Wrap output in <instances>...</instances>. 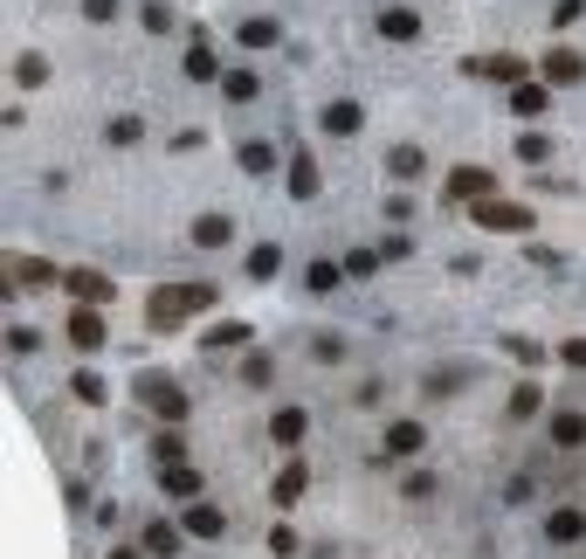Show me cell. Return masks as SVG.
Returning a JSON list of instances; mask_svg holds the SVG:
<instances>
[{
    "label": "cell",
    "instance_id": "36",
    "mask_svg": "<svg viewBox=\"0 0 586 559\" xmlns=\"http://www.w3.org/2000/svg\"><path fill=\"white\" fill-rule=\"evenodd\" d=\"M269 553H277V559H297V553H304V539H297L290 525H277V532H269Z\"/></svg>",
    "mask_w": 586,
    "mask_h": 559
},
{
    "label": "cell",
    "instance_id": "17",
    "mask_svg": "<svg viewBox=\"0 0 586 559\" xmlns=\"http://www.w3.org/2000/svg\"><path fill=\"white\" fill-rule=\"evenodd\" d=\"M552 442H559V449H586V415H572V407H559V415H552Z\"/></svg>",
    "mask_w": 586,
    "mask_h": 559
},
{
    "label": "cell",
    "instance_id": "4",
    "mask_svg": "<svg viewBox=\"0 0 586 559\" xmlns=\"http://www.w3.org/2000/svg\"><path fill=\"white\" fill-rule=\"evenodd\" d=\"M490 166H455L448 173V186H442V201L448 207H476V201H490Z\"/></svg>",
    "mask_w": 586,
    "mask_h": 559
},
{
    "label": "cell",
    "instance_id": "32",
    "mask_svg": "<svg viewBox=\"0 0 586 559\" xmlns=\"http://www.w3.org/2000/svg\"><path fill=\"white\" fill-rule=\"evenodd\" d=\"M539 407H545V394L531 387V380H525V387H518V394H510V421H531V415H539Z\"/></svg>",
    "mask_w": 586,
    "mask_h": 559
},
{
    "label": "cell",
    "instance_id": "33",
    "mask_svg": "<svg viewBox=\"0 0 586 559\" xmlns=\"http://www.w3.org/2000/svg\"><path fill=\"white\" fill-rule=\"evenodd\" d=\"M104 139H110V145H139V139H145V124H139V118H110V124H104Z\"/></svg>",
    "mask_w": 586,
    "mask_h": 559
},
{
    "label": "cell",
    "instance_id": "6",
    "mask_svg": "<svg viewBox=\"0 0 586 559\" xmlns=\"http://www.w3.org/2000/svg\"><path fill=\"white\" fill-rule=\"evenodd\" d=\"M180 525H186V539H221V532H228V512L207 504V497H194V504H180Z\"/></svg>",
    "mask_w": 586,
    "mask_h": 559
},
{
    "label": "cell",
    "instance_id": "30",
    "mask_svg": "<svg viewBox=\"0 0 586 559\" xmlns=\"http://www.w3.org/2000/svg\"><path fill=\"white\" fill-rule=\"evenodd\" d=\"M304 283H310V290H318V297H324V290H339V283H345V263H331V256H318V263L304 269Z\"/></svg>",
    "mask_w": 586,
    "mask_h": 559
},
{
    "label": "cell",
    "instance_id": "7",
    "mask_svg": "<svg viewBox=\"0 0 586 559\" xmlns=\"http://www.w3.org/2000/svg\"><path fill=\"white\" fill-rule=\"evenodd\" d=\"M139 545H145L152 559H180V545H186V525H173V518H152Z\"/></svg>",
    "mask_w": 586,
    "mask_h": 559
},
{
    "label": "cell",
    "instance_id": "1",
    "mask_svg": "<svg viewBox=\"0 0 586 559\" xmlns=\"http://www.w3.org/2000/svg\"><path fill=\"white\" fill-rule=\"evenodd\" d=\"M215 304V283H159L152 304H145V325L152 332H173L180 318H194V311Z\"/></svg>",
    "mask_w": 586,
    "mask_h": 559
},
{
    "label": "cell",
    "instance_id": "24",
    "mask_svg": "<svg viewBox=\"0 0 586 559\" xmlns=\"http://www.w3.org/2000/svg\"><path fill=\"white\" fill-rule=\"evenodd\" d=\"M186 77H194V83H221L228 69L215 62V48H207V42H194V48H186Z\"/></svg>",
    "mask_w": 586,
    "mask_h": 559
},
{
    "label": "cell",
    "instance_id": "2",
    "mask_svg": "<svg viewBox=\"0 0 586 559\" xmlns=\"http://www.w3.org/2000/svg\"><path fill=\"white\" fill-rule=\"evenodd\" d=\"M131 394H139L159 421H186V407H194V401H186V387H180V380H166V373H139V387H131Z\"/></svg>",
    "mask_w": 586,
    "mask_h": 559
},
{
    "label": "cell",
    "instance_id": "31",
    "mask_svg": "<svg viewBox=\"0 0 586 559\" xmlns=\"http://www.w3.org/2000/svg\"><path fill=\"white\" fill-rule=\"evenodd\" d=\"M69 394H77V401H83V407H104V401H110V387H104V380H97V373H90V366H83V373H77V380H69Z\"/></svg>",
    "mask_w": 586,
    "mask_h": 559
},
{
    "label": "cell",
    "instance_id": "26",
    "mask_svg": "<svg viewBox=\"0 0 586 559\" xmlns=\"http://www.w3.org/2000/svg\"><path fill=\"white\" fill-rule=\"evenodd\" d=\"M256 90H263L256 69H228V77H221V97H228V104H256Z\"/></svg>",
    "mask_w": 586,
    "mask_h": 559
},
{
    "label": "cell",
    "instance_id": "21",
    "mask_svg": "<svg viewBox=\"0 0 586 559\" xmlns=\"http://www.w3.org/2000/svg\"><path fill=\"white\" fill-rule=\"evenodd\" d=\"M386 173H393V180H421V173H428V153H421V145H393V153H386Z\"/></svg>",
    "mask_w": 586,
    "mask_h": 559
},
{
    "label": "cell",
    "instance_id": "37",
    "mask_svg": "<svg viewBox=\"0 0 586 559\" xmlns=\"http://www.w3.org/2000/svg\"><path fill=\"white\" fill-rule=\"evenodd\" d=\"M145 28H152V35H173V7H166V0H145Z\"/></svg>",
    "mask_w": 586,
    "mask_h": 559
},
{
    "label": "cell",
    "instance_id": "27",
    "mask_svg": "<svg viewBox=\"0 0 586 559\" xmlns=\"http://www.w3.org/2000/svg\"><path fill=\"white\" fill-rule=\"evenodd\" d=\"M152 456H159V469H166V463H186V442H180V421H166V428L152 435Z\"/></svg>",
    "mask_w": 586,
    "mask_h": 559
},
{
    "label": "cell",
    "instance_id": "9",
    "mask_svg": "<svg viewBox=\"0 0 586 559\" xmlns=\"http://www.w3.org/2000/svg\"><path fill=\"white\" fill-rule=\"evenodd\" d=\"M304 435H310V415H304V407H277V415H269V442H277V449H297Z\"/></svg>",
    "mask_w": 586,
    "mask_h": 559
},
{
    "label": "cell",
    "instance_id": "29",
    "mask_svg": "<svg viewBox=\"0 0 586 559\" xmlns=\"http://www.w3.org/2000/svg\"><path fill=\"white\" fill-rule=\"evenodd\" d=\"M290 194L297 201H318V166H310V153L290 159Z\"/></svg>",
    "mask_w": 586,
    "mask_h": 559
},
{
    "label": "cell",
    "instance_id": "40",
    "mask_svg": "<svg viewBox=\"0 0 586 559\" xmlns=\"http://www.w3.org/2000/svg\"><path fill=\"white\" fill-rule=\"evenodd\" d=\"M21 83H28V90H35V83H48V62L42 56H21Z\"/></svg>",
    "mask_w": 586,
    "mask_h": 559
},
{
    "label": "cell",
    "instance_id": "16",
    "mask_svg": "<svg viewBox=\"0 0 586 559\" xmlns=\"http://www.w3.org/2000/svg\"><path fill=\"white\" fill-rule=\"evenodd\" d=\"M62 283H69V297H83V304H104L110 297V277H97V269H62Z\"/></svg>",
    "mask_w": 586,
    "mask_h": 559
},
{
    "label": "cell",
    "instance_id": "23",
    "mask_svg": "<svg viewBox=\"0 0 586 559\" xmlns=\"http://www.w3.org/2000/svg\"><path fill=\"white\" fill-rule=\"evenodd\" d=\"M235 159H242V173H256V180L277 173V145H263V139H242V145H235Z\"/></svg>",
    "mask_w": 586,
    "mask_h": 559
},
{
    "label": "cell",
    "instance_id": "13",
    "mask_svg": "<svg viewBox=\"0 0 586 559\" xmlns=\"http://www.w3.org/2000/svg\"><path fill=\"white\" fill-rule=\"evenodd\" d=\"M248 339H256V332H248L242 318H221V325H207V332H201V345H207V353H228V345H235V353H242Z\"/></svg>",
    "mask_w": 586,
    "mask_h": 559
},
{
    "label": "cell",
    "instance_id": "41",
    "mask_svg": "<svg viewBox=\"0 0 586 559\" xmlns=\"http://www.w3.org/2000/svg\"><path fill=\"white\" fill-rule=\"evenodd\" d=\"M559 359H566L572 373H586V339H566V345H559Z\"/></svg>",
    "mask_w": 586,
    "mask_h": 559
},
{
    "label": "cell",
    "instance_id": "3",
    "mask_svg": "<svg viewBox=\"0 0 586 559\" xmlns=\"http://www.w3.org/2000/svg\"><path fill=\"white\" fill-rule=\"evenodd\" d=\"M469 221H476L483 235H531V207L525 201H497V194L469 207Z\"/></svg>",
    "mask_w": 586,
    "mask_h": 559
},
{
    "label": "cell",
    "instance_id": "22",
    "mask_svg": "<svg viewBox=\"0 0 586 559\" xmlns=\"http://www.w3.org/2000/svg\"><path fill=\"white\" fill-rule=\"evenodd\" d=\"M380 35H386V42H414V35H421V15H414V7H386V15H380Z\"/></svg>",
    "mask_w": 586,
    "mask_h": 559
},
{
    "label": "cell",
    "instance_id": "34",
    "mask_svg": "<svg viewBox=\"0 0 586 559\" xmlns=\"http://www.w3.org/2000/svg\"><path fill=\"white\" fill-rule=\"evenodd\" d=\"M380 269V248H345V277H372Z\"/></svg>",
    "mask_w": 586,
    "mask_h": 559
},
{
    "label": "cell",
    "instance_id": "14",
    "mask_svg": "<svg viewBox=\"0 0 586 559\" xmlns=\"http://www.w3.org/2000/svg\"><path fill=\"white\" fill-rule=\"evenodd\" d=\"M304 483H310V469H304V463H283V469H277V483H269V504H283V512H290L297 497H304Z\"/></svg>",
    "mask_w": 586,
    "mask_h": 559
},
{
    "label": "cell",
    "instance_id": "8",
    "mask_svg": "<svg viewBox=\"0 0 586 559\" xmlns=\"http://www.w3.org/2000/svg\"><path fill=\"white\" fill-rule=\"evenodd\" d=\"M159 490H166L173 504H194V497H201V469L194 463H166L159 469Z\"/></svg>",
    "mask_w": 586,
    "mask_h": 559
},
{
    "label": "cell",
    "instance_id": "38",
    "mask_svg": "<svg viewBox=\"0 0 586 559\" xmlns=\"http://www.w3.org/2000/svg\"><path fill=\"white\" fill-rule=\"evenodd\" d=\"M586 15V0H552V28H572Z\"/></svg>",
    "mask_w": 586,
    "mask_h": 559
},
{
    "label": "cell",
    "instance_id": "28",
    "mask_svg": "<svg viewBox=\"0 0 586 559\" xmlns=\"http://www.w3.org/2000/svg\"><path fill=\"white\" fill-rule=\"evenodd\" d=\"M235 42H242V48H277V21H269V15L242 21V28H235Z\"/></svg>",
    "mask_w": 586,
    "mask_h": 559
},
{
    "label": "cell",
    "instance_id": "18",
    "mask_svg": "<svg viewBox=\"0 0 586 559\" xmlns=\"http://www.w3.org/2000/svg\"><path fill=\"white\" fill-rule=\"evenodd\" d=\"M235 242V221L228 215H201L194 221V248H228Z\"/></svg>",
    "mask_w": 586,
    "mask_h": 559
},
{
    "label": "cell",
    "instance_id": "5",
    "mask_svg": "<svg viewBox=\"0 0 586 559\" xmlns=\"http://www.w3.org/2000/svg\"><path fill=\"white\" fill-rule=\"evenodd\" d=\"M421 449H428V428H421V421H386V435H380L386 463H407V456H421Z\"/></svg>",
    "mask_w": 586,
    "mask_h": 559
},
{
    "label": "cell",
    "instance_id": "10",
    "mask_svg": "<svg viewBox=\"0 0 586 559\" xmlns=\"http://www.w3.org/2000/svg\"><path fill=\"white\" fill-rule=\"evenodd\" d=\"M539 69H545V83H566V90H572V83H586V56H580V48H552Z\"/></svg>",
    "mask_w": 586,
    "mask_h": 559
},
{
    "label": "cell",
    "instance_id": "12",
    "mask_svg": "<svg viewBox=\"0 0 586 559\" xmlns=\"http://www.w3.org/2000/svg\"><path fill=\"white\" fill-rule=\"evenodd\" d=\"M545 539H552V545H580V539H586V512H572V504H559V512L545 518Z\"/></svg>",
    "mask_w": 586,
    "mask_h": 559
},
{
    "label": "cell",
    "instance_id": "20",
    "mask_svg": "<svg viewBox=\"0 0 586 559\" xmlns=\"http://www.w3.org/2000/svg\"><path fill=\"white\" fill-rule=\"evenodd\" d=\"M277 269H283V248H277V242H263V248H248L242 277H248V283H269V277H277Z\"/></svg>",
    "mask_w": 586,
    "mask_h": 559
},
{
    "label": "cell",
    "instance_id": "15",
    "mask_svg": "<svg viewBox=\"0 0 586 559\" xmlns=\"http://www.w3.org/2000/svg\"><path fill=\"white\" fill-rule=\"evenodd\" d=\"M359 124H366V111H359L352 97H339V104H324V132H331V139H352Z\"/></svg>",
    "mask_w": 586,
    "mask_h": 559
},
{
    "label": "cell",
    "instance_id": "44",
    "mask_svg": "<svg viewBox=\"0 0 586 559\" xmlns=\"http://www.w3.org/2000/svg\"><path fill=\"white\" fill-rule=\"evenodd\" d=\"M110 559H145V545H118V553H110Z\"/></svg>",
    "mask_w": 586,
    "mask_h": 559
},
{
    "label": "cell",
    "instance_id": "43",
    "mask_svg": "<svg viewBox=\"0 0 586 559\" xmlns=\"http://www.w3.org/2000/svg\"><path fill=\"white\" fill-rule=\"evenodd\" d=\"M83 15L90 21H118V0H83Z\"/></svg>",
    "mask_w": 586,
    "mask_h": 559
},
{
    "label": "cell",
    "instance_id": "39",
    "mask_svg": "<svg viewBox=\"0 0 586 559\" xmlns=\"http://www.w3.org/2000/svg\"><path fill=\"white\" fill-rule=\"evenodd\" d=\"M242 380H248V387H269V359H263V353H248V366H242Z\"/></svg>",
    "mask_w": 586,
    "mask_h": 559
},
{
    "label": "cell",
    "instance_id": "25",
    "mask_svg": "<svg viewBox=\"0 0 586 559\" xmlns=\"http://www.w3.org/2000/svg\"><path fill=\"white\" fill-rule=\"evenodd\" d=\"M510 118H545V90L539 83H510Z\"/></svg>",
    "mask_w": 586,
    "mask_h": 559
},
{
    "label": "cell",
    "instance_id": "11",
    "mask_svg": "<svg viewBox=\"0 0 586 559\" xmlns=\"http://www.w3.org/2000/svg\"><path fill=\"white\" fill-rule=\"evenodd\" d=\"M69 345H77V353H97V345H104V318H97V304L69 311Z\"/></svg>",
    "mask_w": 586,
    "mask_h": 559
},
{
    "label": "cell",
    "instance_id": "42",
    "mask_svg": "<svg viewBox=\"0 0 586 559\" xmlns=\"http://www.w3.org/2000/svg\"><path fill=\"white\" fill-rule=\"evenodd\" d=\"M35 345H42V339H35L28 325H15V332H7V353H35Z\"/></svg>",
    "mask_w": 586,
    "mask_h": 559
},
{
    "label": "cell",
    "instance_id": "19",
    "mask_svg": "<svg viewBox=\"0 0 586 559\" xmlns=\"http://www.w3.org/2000/svg\"><path fill=\"white\" fill-rule=\"evenodd\" d=\"M469 69H476V77H497V83H525V56H476Z\"/></svg>",
    "mask_w": 586,
    "mask_h": 559
},
{
    "label": "cell",
    "instance_id": "35",
    "mask_svg": "<svg viewBox=\"0 0 586 559\" xmlns=\"http://www.w3.org/2000/svg\"><path fill=\"white\" fill-rule=\"evenodd\" d=\"M518 159H525V166H545V159H552V139H539V132L518 139Z\"/></svg>",
    "mask_w": 586,
    "mask_h": 559
}]
</instances>
